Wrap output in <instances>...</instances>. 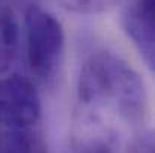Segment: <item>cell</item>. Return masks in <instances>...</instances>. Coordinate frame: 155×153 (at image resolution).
<instances>
[{
    "label": "cell",
    "instance_id": "cell-1",
    "mask_svg": "<svg viewBox=\"0 0 155 153\" xmlns=\"http://www.w3.org/2000/svg\"><path fill=\"white\" fill-rule=\"evenodd\" d=\"M78 98L89 110L108 111L127 122H140L148 110V92L140 74L110 51L95 53L83 63Z\"/></svg>",
    "mask_w": 155,
    "mask_h": 153
},
{
    "label": "cell",
    "instance_id": "cell-2",
    "mask_svg": "<svg viewBox=\"0 0 155 153\" xmlns=\"http://www.w3.org/2000/svg\"><path fill=\"white\" fill-rule=\"evenodd\" d=\"M26 57L29 69L38 78H50L63 56L65 33L59 20L39 6H30L24 15Z\"/></svg>",
    "mask_w": 155,
    "mask_h": 153
},
{
    "label": "cell",
    "instance_id": "cell-3",
    "mask_svg": "<svg viewBox=\"0 0 155 153\" xmlns=\"http://www.w3.org/2000/svg\"><path fill=\"white\" fill-rule=\"evenodd\" d=\"M41 116L35 86L24 77H0V123L6 129H30Z\"/></svg>",
    "mask_w": 155,
    "mask_h": 153
},
{
    "label": "cell",
    "instance_id": "cell-4",
    "mask_svg": "<svg viewBox=\"0 0 155 153\" xmlns=\"http://www.w3.org/2000/svg\"><path fill=\"white\" fill-rule=\"evenodd\" d=\"M124 29L143 57L145 63L152 69L155 63L154 51V0H134L124 12Z\"/></svg>",
    "mask_w": 155,
    "mask_h": 153
},
{
    "label": "cell",
    "instance_id": "cell-5",
    "mask_svg": "<svg viewBox=\"0 0 155 153\" xmlns=\"http://www.w3.org/2000/svg\"><path fill=\"white\" fill-rule=\"evenodd\" d=\"M77 122L75 141L80 153H120V141L101 114L86 108Z\"/></svg>",
    "mask_w": 155,
    "mask_h": 153
},
{
    "label": "cell",
    "instance_id": "cell-6",
    "mask_svg": "<svg viewBox=\"0 0 155 153\" xmlns=\"http://www.w3.org/2000/svg\"><path fill=\"white\" fill-rule=\"evenodd\" d=\"M20 42L18 23L14 12L0 5V77L6 75L11 69Z\"/></svg>",
    "mask_w": 155,
    "mask_h": 153
},
{
    "label": "cell",
    "instance_id": "cell-7",
    "mask_svg": "<svg viewBox=\"0 0 155 153\" xmlns=\"http://www.w3.org/2000/svg\"><path fill=\"white\" fill-rule=\"evenodd\" d=\"M0 153H35L30 129H6L0 138Z\"/></svg>",
    "mask_w": 155,
    "mask_h": 153
},
{
    "label": "cell",
    "instance_id": "cell-8",
    "mask_svg": "<svg viewBox=\"0 0 155 153\" xmlns=\"http://www.w3.org/2000/svg\"><path fill=\"white\" fill-rule=\"evenodd\" d=\"M63 8L75 14H100L113 8L119 0H57Z\"/></svg>",
    "mask_w": 155,
    "mask_h": 153
},
{
    "label": "cell",
    "instance_id": "cell-9",
    "mask_svg": "<svg viewBox=\"0 0 155 153\" xmlns=\"http://www.w3.org/2000/svg\"><path fill=\"white\" fill-rule=\"evenodd\" d=\"M5 131H6V128H3V126H2V123H0V138L3 137V134H5Z\"/></svg>",
    "mask_w": 155,
    "mask_h": 153
}]
</instances>
